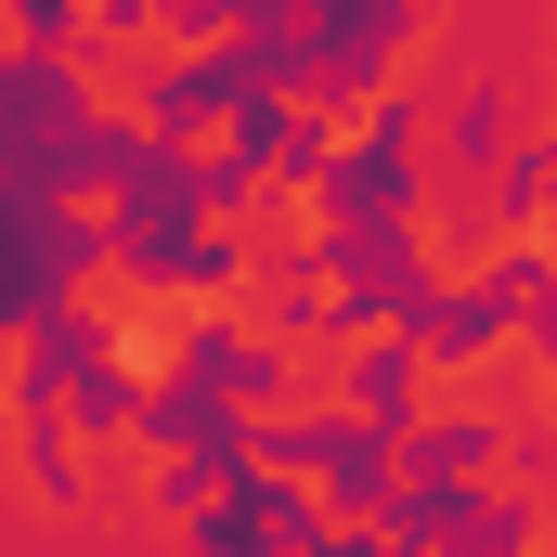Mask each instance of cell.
Segmentation results:
<instances>
[{
	"mask_svg": "<svg viewBox=\"0 0 557 557\" xmlns=\"http://www.w3.org/2000/svg\"><path fill=\"white\" fill-rule=\"evenodd\" d=\"M234 143H247V131H234V117H221V104H208V117H182V156H195V169H221V156H234Z\"/></svg>",
	"mask_w": 557,
	"mask_h": 557,
	"instance_id": "obj_4",
	"label": "cell"
},
{
	"mask_svg": "<svg viewBox=\"0 0 557 557\" xmlns=\"http://www.w3.org/2000/svg\"><path fill=\"white\" fill-rule=\"evenodd\" d=\"M65 78H78V104H91V117H104V131H169V104H156V52H143V39H91V26H78V39H65Z\"/></svg>",
	"mask_w": 557,
	"mask_h": 557,
	"instance_id": "obj_2",
	"label": "cell"
},
{
	"mask_svg": "<svg viewBox=\"0 0 557 557\" xmlns=\"http://www.w3.org/2000/svg\"><path fill=\"white\" fill-rule=\"evenodd\" d=\"M52 208H65V221H78V234H117V221H131V182H117V169H104V182H65V195H52Z\"/></svg>",
	"mask_w": 557,
	"mask_h": 557,
	"instance_id": "obj_3",
	"label": "cell"
},
{
	"mask_svg": "<svg viewBox=\"0 0 557 557\" xmlns=\"http://www.w3.org/2000/svg\"><path fill=\"white\" fill-rule=\"evenodd\" d=\"M13 52H26V13H13V0H0V65H13Z\"/></svg>",
	"mask_w": 557,
	"mask_h": 557,
	"instance_id": "obj_5",
	"label": "cell"
},
{
	"mask_svg": "<svg viewBox=\"0 0 557 557\" xmlns=\"http://www.w3.org/2000/svg\"><path fill=\"white\" fill-rule=\"evenodd\" d=\"M65 311L91 324V350L131 376V389H169V363L208 337V285H156L131 260H78L65 273Z\"/></svg>",
	"mask_w": 557,
	"mask_h": 557,
	"instance_id": "obj_1",
	"label": "cell"
}]
</instances>
